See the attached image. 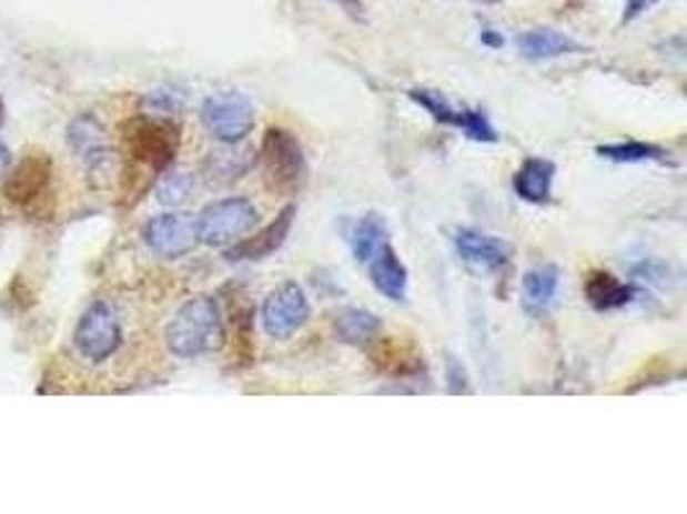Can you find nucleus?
<instances>
[{
    "mask_svg": "<svg viewBox=\"0 0 687 514\" xmlns=\"http://www.w3.org/2000/svg\"><path fill=\"white\" fill-rule=\"evenodd\" d=\"M224 322L216 299H189L165 327V345L178 357H199L216 353L224 345Z\"/></svg>",
    "mask_w": 687,
    "mask_h": 514,
    "instance_id": "1",
    "label": "nucleus"
},
{
    "mask_svg": "<svg viewBox=\"0 0 687 514\" xmlns=\"http://www.w3.org/2000/svg\"><path fill=\"white\" fill-rule=\"evenodd\" d=\"M261 170L265 188L279 195H294L310 178L304 150L286 129H269L261 144Z\"/></svg>",
    "mask_w": 687,
    "mask_h": 514,
    "instance_id": "2",
    "label": "nucleus"
},
{
    "mask_svg": "<svg viewBox=\"0 0 687 514\" xmlns=\"http://www.w3.org/2000/svg\"><path fill=\"white\" fill-rule=\"evenodd\" d=\"M121 140H124L129 158L160 173L175 160L181 134L173 121L140 113L121 124Z\"/></svg>",
    "mask_w": 687,
    "mask_h": 514,
    "instance_id": "3",
    "label": "nucleus"
},
{
    "mask_svg": "<svg viewBox=\"0 0 687 514\" xmlns=\"http://www.w3.org/2000/svg\"><path fill=\"white\" fill-rule=\"evenodd\" d=\"M261 222V211L250 199H222L209 203V206L196 216V236L201 244L209 248H224V244L238 242L250 234Z\"/></svg>",
    "mask_w": 687,
    "mask_h": 514,
    "instance_id": "4",
    "label": "nucleus"
},
{
    "mask_svg": "<svg viewBox=\"0 0 687 514\" xmlns=\"http://www.w3.org/2000/svg\"><path fill=\"white\" fill-rule=\"evenodd\" d=\"M201 121L206 132L224 144H238L253 132L255 105L242 93L209 95L201 105Z\"/></svg>",
    "mask_w": 687,
    "mask_h": 514,
    "instance_id": "5",
    "label": "nucleus"
},
{
    "mask_svg": "<svg viewBox=\"0 0 687 514\" xmlns=\"http://www.w3.org/2000/svg\"><path fill=\"white\" fill-rule=\"evenodd\" d=\"M312 306L306 299L304 289L294 281L281 283L265 296L261 306V322L263 330L269 332L273 340H289L310 322Z\"/></svg>",
    "mask_w": 687,
    "mask_h": 514,
    "instance_id": "6",
    "label": "nucleus"
},
{
    "mask_svg": "<svg viewBox=\"0 0 687 514\" xmlns=\"http://www.w3.org/2000/svg\"><path fill=\"white\" fill-rule=\"evenodd\" d=\"M78 353L91 363H103L121 347V324L109 304H93L75 327Z\"/></svg>",
    "mask_w": 687,
    "mask_h": 514,
    "instance_id": "7",
    "label": "nucleus"
},
{
    "mask_svg": "<svg viewBox=\"0 0 687 514\" xmlns=\"http://www.w3.org/2000/svg\"><path fill=\"white\" fill-rule=\"evenodd\" d=\"M142 240L160 258L175 260L189 255L199 244L196 224L185 214H160L152 216L142 230Z\"/></svg>",
    "mask_w": 687,
    "mask_h": 514,
    "instance_id": "8",
    "label": "nucleus"
},
{
    "mask_svg": "<svg viewBox=\"0 0 687 514\" xmlns=\"http://www.w3.org/2000/svg\"><path fill=\"white\" fill-rule=\"evenodd\" d=\"M52 181V162L47 152H29L21 158L3 183L6 199L16 206H31V203L42 199Z\"/></svg>",
    "mask_w": 687,
    "mask_h": 514,
    "instance_id": "9",
    "label": "nucleus"
},
{
    "mask_svg": "<svg viewBox=\"0 0 687 514\" xmlns=\"http://www.w3.org/2000/svg\"><path fill=\"white\" fill-rule=\"evenodd\" d=\"M294 219H296V206L294 203H289V206L281 209V214L273 219L269 226H263V230L255 232L253 236H242V240H238L234 248L224 252V258H228L230 263H255V260L271 258L273 252L284 248V242L291 234V226H294Z\"/></svg>",
    "mask_w": 687,
    "mask_h": 514,
    "instance_id": "10",
    "label": "nucleus"
},
{
    "mask_svg": "<svg viewBox=\"0 0 687 514\" xmlns=\"http://www.w3.org/2000/svg\"><path fill=\"white\" fill-rule=\"evenodd\" d=\"M454 248L456 255L464 260L466 265L476 268V271L492 273L507 265L511 260V244L499 240L495 234L472 230V226H461L454 232Z\"/></svg>",
    "mask_w": 687,
    "mask_h": 514,
    "instance_id": "11",
    "label": "nucleus"
},
{
    "mask_svg": "<svg viewBox=\"0 0 687 514\" xmlns=\"http://www.w3.org/2000/svg\"><path fill=\"white\" fill-rule=\"evenodd\" d=\"M68 142L91 175L109 168L111 150L107 144V132H103L99 119L91 117V113H83V117L72 121L68 129Z\"/></svg>",
    "mask_w": 687,
    "mask_h": 514,
    "instance_id": "12",
    "label": "nucleus"
},
{
    "mask_svg": "<svg viewBox=\"0 0 687 514\" xmlns=\"http://www.w3.org/2000/svg\"><path fill=\"white\" fill-rule=\"evenodd\" d=\"M368 275L371 283L378 293H384L390 301H404L407 299V285H410V271L402 263L400 252L392 248L390 242L382 244L376 250V255L368 260Z\"/></svg>",
    "mask_w": 687,
    "mask_h": 514,
    "instance_id": "13",
    "label": "nucleus"
},
{
    "mask_svg": "<svg viewBox=\"0 0 687 514\" xmlns=\"http://www.w3.org/2000/svg\"><path fill=\"white\" fill-rule=\"evenodd\" d=\"M345 242L351 244L353 258L358 260V263H368V260L376 255V250L390 242L386 219L376 214V211H368V214L353 219V222H347L345 226Z\"/></svg>",
    "mask_w": 687,
    "mask_h": 514,
    "instance_id": "14",
    "label": "nucleus"
},
{
    "mask_svg": "<svg viewBox=\"0 0 687 514\" xmlns=\"http://www.w3.org/2000/svg\"><path fill=\"white\" fill-rule=\"evenodd\" d=\"M554 175H556V165L552 160L528 158L521 165V170L515 173L513 188L523 201L536 203V206H544V203L552 201Z\"/></svg>",
    "mask_w": 687,
    "mask_h": 514,
    "instance_id": "15",
    "label": "nucleus"
},
{
    "mask_svg": "<svg viewBox=\"0 0 687 514\" xmlns=\"http://www.w3.org/2000/svg\"><path fill=\"white\" fill-rule=\"evenodd\" d=\"M517 49L528 60H556V57H567L582 52V44L574 42L572 37L562 34L554 29H531L517 37Z\"/></svg>",
    "mask_w": 687,
    "mask_h": 514,
    "instance_id": "16",
    "label": "nucleus"
},
{
    "mask_svg": "<svg viewBox=\"0 0 687 514\" xmlns=\"http://www.w3.org/2000/svg\"><path fill=\"white\" fill-rule=\"evenodd\" d=\"M562 271L552 263L531 268L523 275V304L528 312H546L559 293Z\"/></svg>",
    "mask_w": 687,
    "mask_h": 514,
    "instance_id": "17",
    "label": "nucleus"
},
{
    "mask_svg": "<svg viewBox=\"0 0 687 514\" xmlns=\"http://www.w3.org/2000/svg\"><path fill=\"white\" fill-rule=\"evenodd\" d=\"M585 296L589 306L597 309V312H613V309L630 304L636 296V289L630 283L618 281L613 273L595 271L585 283Z\"/></svg>",
    "mask_w": 687,
    "mask_h": 514,
    "instance_id": "18",
    "label": "nucleus"
},
{
    "mask_svg": "<svg viewBox=\"0 0 687 514\" xmlns=\"http://www.w3.org/2000/svg\"><path fill=\"white\" fill-rule=\"evenodd\" d=\"M382 332V320L368 309L347 306L335 316V334L345 345H368Z\"/></svg>",
    "mask_w": 687,
    "mask_h": 514,
    "instance_id": "19",
    "label": "nucleus"
},
{
    "mask_svg": "<svg viewBox=\"0 0 687 514\" xmlns=\"http://www.w3.org/2000/svg\"><path fill=\"white\" fill-rule=\"evenodd\" d=\"M597 154L613 162H654V160H665L667 152L657 144L630 140V142L597 147Z\"/></svg>",
    "mask_w": 687,
    "mask_h": 514,
    "instance_id": "20",
    "label": "nucleus"
},
{
    "mask_svg": "<svg viewBox=\"0 0 687 514\" xmlns=\"http://www.w3.org/2000/svg\"><path fill=\"white\" fill-rule=\"evenodd\" d=\"M410 98L415 101L420 109H425L435 121H441V124L446 127H456L461 111L456 105L448 103L446 95H441L438 91H425V88H415V91H410Z\"/></svg>",
    "mask_w": 687,
    "mask_h": 514,
    "instance_id": "21",
    "label": "nucleus"
},
{
    "mask_svg": "<svg viewBox=\"0 0 687 514\" xmlns=\"http://www.w3.org/2000/svg\"><path fill=\"white\" fill-rule=\"evenodd\" d=\"M456 129H461L464 137H468L472 142H497L499 140L497 129L492 127L487 113L476 111V109H461Z\"/></svg>",
    "mask_w": 687,
    "mask_h": 514,
    "instance_id": "22",
    "label": "nucleus"
},
{
    "mask_svg": "<svg viewBox=\"0 0 687 514\" xmlns=\"http://www.w3.org/2000/svg\"><path fill=\"white\" fill-rule=\"evenodd\" d=\"M189 193H191V178L183 173L165 175L158 185V201L165 203V206H178V203L189 199Z\"/></svg>",
    "mask_w": 687,
    "mask_h": 514,
    "instance_id": "23",
    "label": "nucleus"
},
{
    "mask_svg": "<svg viewBox=\"0 0 687 514\" xmlns=\"http://www.w3.org/2000/svg\"><path fill=\"white\" fill-rule=\"evenodd\" d=\"M142 103L152 117H171L183 105V98L175 91H150Z\"/></svg>",
    "mask_w": 687,
    "mask_h": 514,
    "instance_id": "24",
    "label": "nucleus"
},
{
    "mask_svg": "<svg viewBox=\"0 0 687 514\" xmlns=\"http://www.w3.org/2000/svg\"><path fill=\"white\" fill-rule=\"evenodd\" d=\"M446 383L451 394H468L472 391V379H468L466 365L456 355H446Z\"/></svg>",
    "mask_w": 687,
    "mask_h": 514,
    "instance_id": "25",
    "label": "nucleus"
},
{
    "mask_svg": "<svg viewBox=\"0 0 687 514\" xmlns=\"http://www.w3.org/2000/svg\"><path fill=\"white\" fill-rule=\"evenodd\" d=\"M659 0H626L624 6V23H630L636 19H641L646 11H651L654 6H657Z\"/></svg>",
    "mask_w": 687,
    "mask_h": 514,
    "instance_id": "26",
    "label": "nucleus"
},
{
    "mask_svg": "<svg viewBox=\"0 0 687 514\" xmlns=\"http://www.w3.org/2000/svg\"><path fill=\"white\" fill-rule=\"evenodd\" d=\"M482 42L487 44V47H495V49H497V47H503V44H505V39H503V37H497L492 29H487V31H482Z\"/></svg>",
    "mask_w": 687,
    "mask_h": 514,
    "instance_id": "27",
    "label": "nucleus"
},
{
    "mask_svg": "<svg viewBox=\"0 0 687 514\" xmlns=\"http://www.w3.org/2000/svg\"><path fill=\"white\" fill-rule=\"evenodd\" d=\"M8 162H11V152H8V147L0 142V173L8 168Z\"/></svg>",
    "mask_w": 687,
    "mask_h": 514,
    "instance_id": "28",
    "label": "nucleus"
},
{
    "mask_svg": "<svg viewBox=\"0 0 687 514\" xmlns=\"http://www.w3.org/2000/svg\"><path fill=\"white\" fill-rule=\"evenodd\" d=\"M337 3L345 6V8H353V11H355V8H361V0H337Z\"/></svg>",
    "mask_w": 687,
    "mask_h": 514,
    "instance_id": "29",
    "label": "nucleus"
},
{
    "mask_svg": "<svg viewBox=\"0 0 687 514\" xmlns=\"http://www.w3.org/2000/svg\"><path fill=\"white\" fill-rule=\"evenodd\" d=\"M0 121H3V101H0Z\"/></svg>",
    "mask_w": 687,
    "mask_h": 514,
    "instance_id": "30",
    "label": "nucleus"
},
{
    "mask_svg": "<svg viewBox=\"0 0 687 514\" xmlns=\"http://www.w3.org/2000/svg\"><path fill=\"white\" fill-rule=\"evenodd\" d=\"M484 3H497V0H484Z\"/></svg>",
    "mask_w": 687,
    "mask_h": 514,
    "instance_id": "31",
    "label": "nucleus"
}]
</instances>
